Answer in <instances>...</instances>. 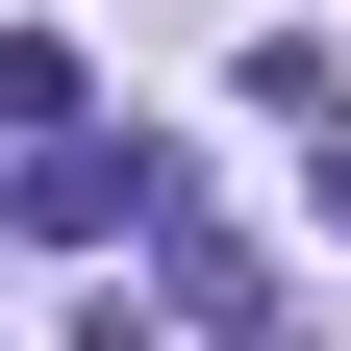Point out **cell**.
I'll use <instances>...</instances> for the list:
<instances>
[{
  "instance_id": "3",
  "label": "cell",
  "mask_w": 351,
  "mask_h": 351,
  "mask_svg": "<svg viewBox=\"0 0 351 351\" xmlns=\"http://www.w3.org/2000/svg\"><path fill=\"white\" fill-rule=\"evenodd\" d=\"M301 176H326V226H351V101H326V151H301Z\"/></svg>"
},
{
  "instance_id": "2",
  "label": "cell",
  "mask_w": 351,
  "mask_h": 351,
  "mask_svg": "<svg viewBox=\"0 0 351 351\" xmlns=\"http://www.w3.org/2000/svg\"><path fill=\"white\" fill-rule=\"evenodd\" d=\"M75 351H176V326H151V301H75Z\"/></svg>"
},
{
  "instance_id": "1",
  "label": "cell",
  "mask_w": 351,
  "mask_h": 351,
  "mask_svg": "<svg viewBox=\"0 0 351 351\" xmlns=\"http://www.w3.org/2000/svg\"><path fill=\"white\" fill-rule=\"evenodd\" d=\"M176 226V176L125 151V125H51V151H25V251H151Z\"/></svg>"
}]
</instances>
